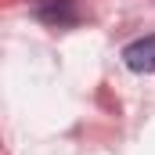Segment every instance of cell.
<instances>
[{"instance_id":"obj_1","label":"cell","mask_w":155,"mask_h":155,"mask_svg":"<svg viewBox=\"0 0 155 155\" xmlns=\"http://www.w3.org/2000/svg\"><path fill=\"white\" fill-rule=\"evenodd\" d=\"M33 11H36L40 22L47 25H72L79 15H76V0H33Z\"/></svg>"},{"instance_id":"obj_2","label":"cell","mask_w":155,"mask_h":155,"mask_svg":"<svg viewBox=\"0 0 155 155\" xmlns=\"http://www.w3.org/2000/svg\"><path fill=\"white\" fill-rule=\"evenodd\" d=\"M123 61H126V69H134V72H141V76L155 72V36L134 40V43L123 51Z\"/></svg>"}]
</instances>
